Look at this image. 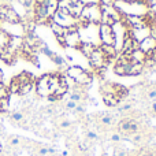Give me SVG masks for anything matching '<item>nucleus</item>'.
Returning a JSON list of instances; mask_svg holds the SVG:
<instances>
[{"mask_svg": "<svg viewBox=\"0 0 156 156\" xmlns=\"http://www.w3.org/2000/svg\"><path fill=\"white\" fill-rule=\"evenodd\" d=\"M78 21L82 23V26L89 25V23L99 25L100 21H101V7L99 4H93V3L85 4Z\"/></svg>", "mask_w": 156, "mask_h": 156, "instance_id": "1", "label": "nucleus"}, {"mask_svg": "<svg viewBox=\"0 0 156 156\" xmlns=\"http://www.w3.org/2000/svg\"><path fill=\"white\" fill-rule=\"evenodd\" d=\"M66 76L69 78H71L74 82L81 86L90 85V82L93 81V77H92L88 71H85L83 69L78 67V66H70V67H67Z\"/></svg>", "mask_w": 156, "mask_h": 156, "instance_id": "2", "label": "nucleus"}, {"mask_svg": "<svg viewBox=\"0 0 156 156\" xmlns=\"http://www.w3.org/2000/svg\"><path fill=\"white\" fill-rule=\"evenodd\" d=\"M83 5H85V3L81 0H59L58 8H65L73 18L78 19L82 12Z\"/></svg>", "mask_w": 156, "mask_h": 156, "instance_id": "3", "label": "nucleus"}, {"mask_svg": "<svg viewBox=\"0 0 156 156\" xmlns=\"http://www.w3.org/2000/svg\"><path fill=\"white\" fill-rule=\"evenodd\" d=\"M52 21L55 22V23L60 25L62 27H71V26H76L78 25V21L76 18H73V16L70 15V14L67 12V11L65 10V8H58V11L54 14V16H52Z\"/></svg>", "mask_w": 156, "mask_h": 156, "instance_id": "4", "label": "nucleus"}, {"mask_svg": "<svg viewBox=\"0 0 156 156\" xmlns=\"http://www.w3.org/2000/svg\"><path fill=\"white\" fill-rule=\"evenodd\" d=\"M88 59H89V63H90V66L94 69V70L104 69L105 65L108 63V60H110L104 55V52L101 51V48H100V47H96V48L93 49V52L89 55Z\"/></svg>", "mask_w": 156, "mask_h": 156, "instance_id": "5", "label": "nucleus"}, {"mask_svg": "<svg viewBox=\"0 0 156 156\" xmlns=\"http://www.w3.org/2000/svg\"><path fill=\"white\" fill-rule=\"evenodd\" d=\"M0 21L7 22L10 25H19L22 22L21 16L16 14V11L5 4L0 5Z\"/></svg>", "mask_w": 156, "mask_h": 156, "instance_id": "6", "label": "nucleus"}, {"mask_svg": "<svg viewBox=\"0 0 156 156\" xmlns=\"http://www.w3.org/2000/svg\"><path fill=\"white\" fill-rule=\"evenodd\" d=\"M99 38L101 41V44L115 45L116 38H115V34H114V27L104 23H99Z\"/></svg>", "mask_w": 156, "mask_h": 156, "instance_id": "7", "label": "nucleus"}, {"mask_svg": "<svg viewBox=\"0 0 156 156\" xmlns=\"http://www.w3.org/2000/svg\"><path fill=\"white\" fill-rule=\"evenodd\" d=\"M81 44V34L78 26H71L66 29L65 34V47H71V48H78Z\"/></svg>", "mask_w": 156, "mask_h": 156, "instance_id": "8", "label": "nucleus"}, {"mask_svg": "<svg viewBox=\"0 0 156 156\" xmlns=\"http://www.w3.org/2000/svg\"><path fill=\"white\" fill-rule=\"evenodd\" d=\"M36 92L41 97H51V88H49V74H44L36 81Z\"/></svg>", "mask_w": 156, "mask_h": 156, "instance_id": "9", "label": "nucleus"}, {"mask_svg": "<svg viewBox=\"0 0 156 156\" xmlns=\"http://www.w3.org/2000/svg\"><path fill=\"white\" fill-rule=\"evenodd\" d=\"M138 49H140L143 54L148 55H154V52H156V38H154L152 36L143 38V40L138 43Z\"/></svg>", "mask_w": 156, "mask_h": 156, "instance_id": "10", "label": "nucleus"}, {"mask_svg": "<svg viewBox=\"0 0 156 156\" xmlns=\"http://www.w3.org/2000/svg\"><path fill=\"white\" fill-rule=\"evenodd\" d=\"M103 101L108 107H116L121 100L118 99V96L115 93H103Z\"/></svg>", "mask_w": 156, "mask_h": 156, "instance_id": "11", "label": "nucleus"}, {"mask_svg": "<svg viewBox=\"0 0 156 156\" xmlns=\"http://www.w3.org/2000/svg\"><path fill=\"white\" fill-rule=\"evenodd\" d=\"M96 44H92V43H85V41H81L80 47H78V49L81 51V54H83V56L89 58V55L93 52V49L96 48Z\"/></svg>", "mask_w": 156, "mask_h": 156, "instance_id": "12", "label": "nucleus"}, {"mask_svg": "<svg viewBox=\"0 0 156 156\" xmlns=\"http://www.w3.org/2000/svg\"><path fill=\"white\" fill-rule=\"evenodd\" d=\"M144 70V63H138V62H130V67H129V73L127 76H140Z\"/></svg>", "mask_w": 156, "mask_h": 156, "instance_id": "13", "label": "nucleus"}, {"mask_svg": "<svg viewBox=\"0 0 156 156\" xmlns=\"http://www.w3.org/2000/svg\"><path fill=\"white\" fill-rule=\"evenodd\" d=\"M10 38H11V34H8L5 30L0 29V51H2V49L8 48V44H10Z\"/></svg>", "mask_w": 156, "mask_h": 156, "instance_id": "14", "label": "nucleus"}, {"mask_svg": "<svg viewBox=\"0 0 156 156\" xmlns=\"http://www.w3.org/2000/svg\"><path fill=\"white\" fill-rule=\"evenodd\" d=\"M100 48H101V51L104 52V55L108 58V59L116 56V48H115V45H107V44H101V45H100Z\"/></svg>", "mask_w": 156, "mask_h": 156, "instance_id": "15", "label": "nucleus"}, {"mask_svg": "<svg viewBox=\"0 0 156 156\" xmlns=\"http://www.w3.org/2000/svg\"><path fill=\"white\" fill-rule=\"evenodd\" d=\"M19 88H21V83H19L18 78L14 77L12 80H11L10 85H8V90H10V93H16V94H18Z\"/></svg>", "mask_w": 156, "mask_h": 156, "instance_id": "16", "label": "nucleus"}, {"mask_svg": "<svg viewBox=\"0 0 156 156\" xmlns=\"http://www.w3.org/2000/svg\"><path fill=\"white\" fill-rule=\"evenodd\" d=\"M100 123L104 126H112L114 125V116L111 114H101L100 116Z\"/></svg>", "mask_w": 156, "mask_h": 156, "instance_id": "17", "label": "nucleus"}, {"mask_svg": "<svg viewBox=\"0 0 156 156\" xmlns=\"http://www.w3.org/2000/svg\"><path fill=\"white\" fill-rule=\"evenodd\" d=\"M33 89V81H30V82H26V83H22L21 88H19V92L18 94H21V96H25V94H27L30 90Z\"/></svg>", "mask_w": 156, "mask_h": 156, "instance_id": "18", "label": "nucleus"}, {"mask_svg": "<svg viewBox=\"0 0 156 156\" xmlns=\"http://www.w3.org/2000/svg\"><path fill=\"white\" fill-rule=\"evenodd\" d=\"M140 132V125L137 123L136 121H130V125H129V132H127V136H133V134H137Z\"/></svg>", "mask_w": 156, "mask_h": 156, "instance_id": "19", "label": "nucleus"}, {"mask_svg": "<svg viewBox=\"0 0 156 156\" xmlns=\"http://www.w3.org/2000/svg\"><path fill=\"white\" fill-rule=\"evenodd\" d=\"M48 58L55 63V65H58V66H65V65H66L65 59H63V58L60 56V55H58V54H54V52H52V54L49 55Z\"/></svg>", "mask_w": 156, "mask_h": 156, "instance_id": "20", "label": "nucleus"}, {"mask_svg": "<svg viewBox=\"0 0 156 156\" xmlns=\"http://www.w3.org/2000/svg\"><path fill=\"white\" fill-rule=\"evenodd\" d=\"M10 110V97L0 99V112H7Z\"/></svg>", "mask_w": 156, "mask_h": 156, "instance_id": "21", "label": "nucleus"}, {"mask_svg": "<svg viewBox=\"0 0 156 156\" xmlns=\"http://www.w3.org/2000/svg\"><path fill=\"white\" fill-rule=\"evenodd\" d=\"M10 96V90H8V86H5L4 83H0V99H7Z\"/></svg>", "mask_w": 156, "mask_h": 156, "instance_id": "22", "label": "nucleus"}, {"mask_svg": "<svg viewBox=\"0 0 156 156\" xmlns=\"http://www.w3.org/2000/svg\"><path fill=\"white\" fill-rule=\"evenodd\" d=\"M69 100H73V101H76V103H80L81 100H82V93H81V92H73V93L70 94V97H69Z\"/></svg>", "mask_w": 156, "mask_h": 156, "instance_id": "23", "label": "nucleus"}, {"mask_svg": "<svg viewBox=\"0 0 156 156\" xmlns=\"http://www.w3.org/2000/svg\"><path fill=\"white\" fill-rule=\"evenodd\" d=\"M71 127V122L69 121V119H62V121L59 122V129L62 130H67Z\"/></svg>", "mask_w": 156, "mask_h": 156, "instance_id": "24", "label": "nucleus"}, {"mask_svg": "<svg viewBox=\"0 0 156 156\" xmlns=\"http://www.w3.org/2000/svg\"><path fill=\"white\" fill-rule=\"evenodd\" d=\"M86 138H88L89 141H97L99 136H97V133L93 132V130H88V132H86Z\"/></svg>", "mask_w": 156, "mask_h": 156, "instance_id": "25", "label": "nucleus"}, {"mask_svg": "<svg viewBox=\"0 0 156 156\" xmlns=\"http://www.w3.org/2000/svg\"><path fill=\"white\" fill-rule=\"evenodd\" d=\"M77 104H78V103L73 101V100H67V101L65 103V108L67 111H74V108L77 107Z\"/></svg>", "mask_w": 156, "mask_h": 156, "instance_id": "26", "label": "nucleus"}, {"mask_svg": "<svg viewBox=\"0 0 156 156\" xmlns=\"http://www.w3.org/2000/svg\"><path fill=\"white\" fill-rule=\"evenodd\" d=\"M11 119L15 121V122H21L22 119H23V114L19 112V111H15V112L11 114Z\"/></svg>", "mask_w": 156, "mask_h": 156, "instance_id": "27", "label": "nucleus"}, {"mask_svg": "<svg viewBox=\"0 0 156 156\" xmlns=\"http://www.w3.org/2000/svg\"><path fill=\"white\" fill-rule=\"evenodd\" d=\"M133 108V103H123V104L119 107V111L121 112H127V111H130Z\"/></svg>", "mask_w": 156, "mask_h": 156, "instance_id": "28", "label": "nucleus"}, {"mask_svg": "<svg viewBox=\"0 0 156 156\" xmlns=\"http://www.w3.org/2000/svg\"><path fill=\"white\" fill-rule=\"evenodd\" d=\"M147 97H148L151 101H156V88H152L147 92Z\"/></svg>", "mask_w": 156, "mask_h": 156, "instance_id": "29", "label": "nucleus"}, {"mask_svg": "<svg viewBox=\"0 0 156 156\" xmlns=\"http://www.w3.org/2000/svg\"><path fill=\"white\" fill-rule=\"evenodd\" d=\"M19 144H21V138H19L18 136H12V137L10 138V145L11 147H18Z\"/></svg>", "mask_w": 156, "mask_h": 156, "instance_id": "30", "label": "nucleus"}, {"mask_svg": "<svg viewBox=\"0 0 156 156\" xmlns=\"http://www.w3.org/2000/svg\"><path fill=\"white\" fill-rule=\"evenodd\" d=\"M111 141H112V143H121L122 141L121 133H112V134H111Z\"/></svg>", "mask_w": 156, "mask_h": 156, "instance_id": "31", "label": "nucleus"}, {"mask_svg": "<svg viewBox=\"0 0 156 156\" xmlns=\"http://www.w3.org/2000/svg\"><path fill=\"white\" fill-rule=\"evenodd\" d=\"M74 111H76V112H78V114H81V112H83V111H85V107H83L81 103H78L77 107L74 108Z\"/></svg>", "mask_w": 156, "mask_h": 156, "instance_id": "32", "label": "nucleus"}, {"mask_svg": "<svg viewBox=\"0 0 156 156\" xmlns=\"http://www.w3.org/2000/svg\"><path fill=\"white\" fill-rule=\"evenodd\" d=\"M133 141H134V143H141V141H143V136H141V134H138V133H137V134H133Z\"/></svg>", "mask_w": 156, "mask_h": 156, "instance_id": "33", "label": "nucleus"}, {"mask_svg": "<svg viewBox=\"0 0 156 156\" xmlns=\"http://www.w3.org/2000/svg\"><path fill=\"white\" fill-rule=\"evenodd\" d=\"M38 154H40L41 156L48 155V147H44V148H40V149H38Z\"/></svg>", "mask_w": 156, "mask_h": 156, "instance_id": "34", "label": "nucleus"}, {"mask_svg": "<svg viewBox=\"0 0 156 156\" xmlns=\"http://www.w3.org/2000/svg\"><path fill=\"white\" fill-rule=\"evenodd\" d=\"M116 156H127V152H126V151H123V149H121V151H118Z\"/></svg>", "mask_w": 156, "mask_h": 156, "instance_id": "35", "label": "nucleus"}, {"mask_svg": "<svg viewBox=\"0 0 156 156\" xmlns=\"http://www.w3.org/2000/svg\"><path fill=\"white\" fill-rule=\"evenodd\" d=\"M151 110H152V112H154V114H156V101H152Z\"/></svg>", "mask_w": 156, "mask_h": 156, "instance_id": "36", "label": "nucleus"}, {"mask_svg": "<svg viewBox=\"0 0 156 156\" xmlns=\"http://www.w3.org/2000/svg\"><path fill=\"white\" fill-rule=\"evenodd\" d=\"M143 156H155V154H154V152H145Z\"/></svg>", "mask_w": 156, "mask_h": 156, "instance_id": "37", "label": "nucleus"}, {"mask_svg": "<svg viewBox=\"0 0 156 156\" xmlns=\"http://www.w3.org/2000/svg\"><path fill=\"white\" fill-rule=\"evenodd\" d=\"M2 82H3V71L0 70V83H2Z\"/></svg>", "mask_w": 156, "mask_h": 156, "instance_id": "38", "label": "nucleus"}, {"mask_svg": "<svg viewBox=\"0 0 156 156\" xmlns=\"http://www.w3.org/2000/svg\"><path fill=\"white\" fill-rule=\"evenodd\" d=\"M48 156H59V154H52V155H48Z\"/></svg>", "mask_w": 156, "mask_h": 156, "instance_id": "39", "label": "nucleus"}, {"mask_svg": "<svg viewBox=\"0 0 156 156\" xmlns=\"http://www.w3.org/2000/svg\"><path fill=\"white\" fill-rule=\"evenodd\" d=\"M0 154H2V144H0Z\"/></svg>", "mask_w": 156, "mask_h": 156, "instance_id": "40", "label": "nucleus"}, {"mask_svg": "<svg viewBox=\"0 0 156 156\" xmlns=\"http://www.w3.org/2000/svg\"><path fill=\"white\" fill-rule=\"evenodd\" d=\"M154 154H155V156H156V152H154Z\"/></svg>", "mask_w": 156, "mask_h": 156, "instance_id": "41", "label": "nucleus"}]
</instances>
